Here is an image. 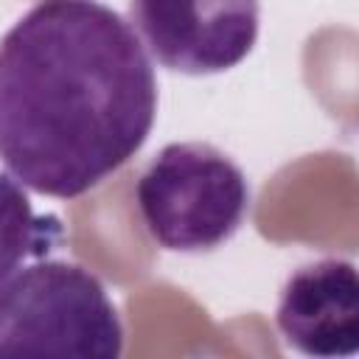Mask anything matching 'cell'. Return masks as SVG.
<instances>
[{
  "mask_svg": "<svg viewBox=\"0 0 359 359\" xmlns=\"http://www.w3.org/2000/svg\"><path fill=\"white\" fill-rule=\"evenodd\" d=\"M157 76L132 22L101 0H36L0 36V160L73 199L146 143Z\"/></svg>",
  "mask_w": 359,
  "mask_h": 359,
  "instance_id": "6da1fadb",
  "label": "cell"
},
{
  "mask_svg": "<svg viewBox=\"0 0 359 359\" xmlns=\"http://www.w3.org/2000/svg\"><path fill=\"white\" fill-rule=\"evenodd\" d=\"M123 325L98 275L73 261H36L0 280V359H118Z\"/></svg>",
  "mask_w": 359,
  "mask_h": 359,
  "instance_id": "7a4b0ae2",
  "label": "cell"
},
{
  "mask_svg": "<svg viewBox=\"0 0 359 359\" xmlns=\"http://www.w3.org/2000/svg\"><path fill=\"white\" fill-rule=\"evenodd\" d=\"M146 233L174 252H205L224 244L250 210L241 165L202 140L163 146L135 185Z\"/></svg>",
  "mask_w": 359,
  "mask_h": 359,
  "instance_id": "3957f363",
  "label": "cell"
},
{
  "mask_svg": "<svg viewBox=\"0 0 359 359\" xmlns=\"http://www.w3.org/2000/svg\"><path fill=\"white\" fill-rule=\"evenodd\" d=\"M129 20L160 65L208 76L252 50L261 0H129Z\"/></svg>",
  "mask_w": 359,
  "mask_h": 359,
  "instance_id": "277c9868",
  "label": "cell"
},
{
  "mask_svg": "<svg viewBox=\"0 0 359 359\" xmlns=\"http://www.w3.org/2000/svg\"><path fill=\"white\" fill-rule=\"evenodd\" d=\"M275 325L306 356H353L359 351V278L345 258L297 266L280 286Z\"/></svg>",
  "mask_w": 359,
  "mask_h": 359,
  "instance_id": "5b68a950",
  "label": "cell"
},
{
  "mask_svg": "<svg viewBox=\"0 0 359 359\" xmlns=\"http://www.w3.org/2000/svg\"><path fill=\"white\" fill-rule=\"evenodd\" d=\"M59 236V222L53 216H36L22 185L0 171V280L25 258L45 255Z\"/></svg>",
  "mask_w": 359,
  "mask_h": 359,
  "instance_id": "8992f818",
  "label": "cell"
}]
</instances>
